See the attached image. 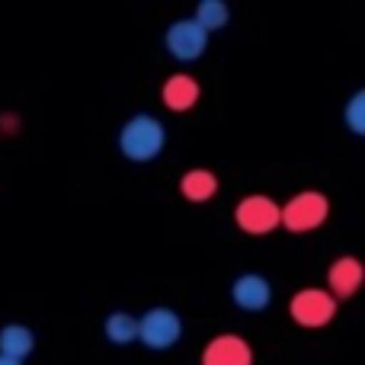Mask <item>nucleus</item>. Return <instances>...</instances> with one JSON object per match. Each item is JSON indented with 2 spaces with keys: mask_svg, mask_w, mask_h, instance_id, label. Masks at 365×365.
<instances>
[{
  "mask_svg": "<svg viewBox=\"0 0 365 365\" xmlns=\"http://www.w3.org/2000/svg\"><path fill=\"white\" fill-rule=\"evenodd\" d=\"M167 148V125L151 113H135L119 128V151L132 164H151Z\"/></svg>",
  "mask_w": 365,
  "mask_h": 365,
  "instance_id": "1",
  "label": "nucleus"
},
{
  "mask_svg": "<svg viewBox=\"0 0 365 365\" xmlns=\"http://www.w3.org/2000/svg\"><path fill=\"white\" fill-rule=\"evenodd\" d=\"M330 218V199L317 189H302L289 202H282V221L279 227L292 234H311Z\"/></svg>",
  "mask_w": 365,
  "mask_h": 365,
  "instance_id": "2",
  "label": "nucleus"
},
{
  "mask_svg": "<svg viewBox=\"0 0 365 365\" xmlns=\"http://www.w3.org/2000/svg\"><path fill=\"white\" fill-rule=\"evenodd\" d=\"M234 221L244 234L250 237H266L279 227L282 221V202H276L272 195H263V192H250L237 202L234 208Z\"/></svg>",
  "mask_w": 365,
  "mask_h": 365,
  "instance_id": "3",
  "label": "nucleus"
},
{
  "mask_svg": "<svg viewBox=\"0 0 365 365\" xmlns=\"http://www.w3.org/2000/svg\"><path fill=\"white\" fill-rule=\"evenodd\" d=\"M138 340L148 349H158V353L173 349L182 340V317L173 308H167V304L148 308L138 317Z\"/></svg>",
  "mask_w": 365,
  "mask_h": 365,
  "instance_id": "4",
  "label": "nucleus"
},
{
  "mask_svg": "<svg viewBox=\"0 0 365 365\" xmlns=\"http://www.w3.org/2000/svg\"><path fill=\"white\" fill-rule=\"evenodd\" d=\"M336 308H340V304L330 298V292L317 289V285H311V289H298L295 295H292V302H289L292 321H295L298 327H304V330L327 327V324L336 317Z\"/></svg>",
  "mask_w": 365,
  "mask_h": 365,
  "instance_id": "5",
  "label": "nucleus"
},
{
  "mask_svg": "<svg viewBox=\"0 0 365 365\" xmlns=\"http://www.w3.org/2000/svg\"><path fill=\"white\" fill-rule=\"evenodd\" d=\"M164 45L177 61H199L208 48V32L195 23L192 16H182V19H173L164 32Z\"/></svg>",
  "mask_w": 365,
  "mask_h": 365,
  "instance_id": "6",
  "label": "nucleus"
},
{
  "mask_svg": "<svg viewBox=\"0 0 365 365\" xmlns=\"http://www.w3.org/2000/svg\"><path fill=\"white\" fill-rule=\"evenodd\" d=\"M231 302L247 314H259L272 304V282L263 272H240L231 282Z\"/></svg>",
  "mask_w": 365,
  "mask_h": 365,
  "instance_id": "7",
  "label": "nucleus"
},
{
  "mask_svg": "<svg viewBox=\"0 0 365 365\" xmlns=\"http://www.w3.org/2000/svg\"><path fill=\"white\" fill-rule=\"evenodd\" d=\"M199 365H253V346L237 334H218L202 346Z\"/></svg>",
  "mask_w": 365,
  "mask_h": 365,
  "instance_id": "8",
  "label": "nucleus"
},
{
  "mask_svg": "<svg viewBox=\"0 0 365 365\" xmlns=\"http://www.w3.org/2000/svg\"><path fill=\"white\" fill-rule=\"evenodd\" d=\"M362 279H365V269H362L359 257H349L346 253V257H336L334 263L327 266V285H324V289H327L330 298L340 304L362 289Z\"/></svg>",
  "mask_w": 365,
  "mask_h": 365,
  "instance_id": "9",
  "label": "nucleus"
},
{
  "mask_svg": "<svg viewBox=\"0 0 365 365\" xmlns=\"http://www.w3.org/2000/svg\"><path fill=\"white\" fill-rule=\"evenodd\" d=\"M199 96H202L199 81H195L192 74H186V71L170 74L164 81V87H160V100H164V106L170 109V113H189V109H195Z\"/></svg>",
  "mask_w": 365,
  "mask_h": 365,
  "instance_id": "10",
  "label": "nucleus"
},
{
  "mask_svg": "<svg viewBox=\"0 0 365 365\" xmlns=\"http://www.w3.org/2000/svg\"><path fill=\"white\" fill-rule=\"evenodd\" d=\"M36 353V334L26 324H4L0 327V356L13 362H26L29 356Z\"/></svg>",
  "mask_w": 365,
  "mask_h": 365,
  "instance_id": "11",
  "label": "nucleus"
},
{
  "mask_svg": "<svg viewBox=\"0 0 365 365\" xmlns=\"http://www.w3.org/2000/svg\"><path fill=\"white\" fill-rule=\"evenodd\" d=\"M180 195L189 202H208L218 195V173L208 167H192L180 177Z\"/></svg>",
  "mask_w": 365,
  "mask_h": 365,
  "instance_id": "12",
  "label": "nucleus"
},
{
  "mask_svg": "<svg viewBox=\"0 0 365 365\" xmlns=\"http://www.w3.org/2000/svg\"><path fill=\"white\" fill-rule=\"evenodd\" d=\"M103 336L115 346H128V343L138 340V317L128 314V311H113L103 321Z\"/></svg>",
  "mask_w": 365,
  "mask_h": 365,
  "instance_id": "13",
  "label": "nucleus"
},
{
  "mask_svg": "<svg viewBox=\"0 0 365 365\" xmlns=\"http://www.w3.org/2000/svg\"><path fill=\"white\" fill-rule=\"evenodd\" d=\"M192 19L212 36V32H221L227 23H231V6H227L225 0H199Z\"/></svg>",
  "mask_w": 365,
  "mask_h": 365,
  "instance_id": "14",
  "label": "nucleus"
},
{
  "mask_svg": "<svg viewBox=\"0 0 365 365\" xmlns=\"http://www.w3.org/2000/svg\"><path fill=\"white\" fill-rule=\"evenodd\" d=\"M343 122L349 125L353 135H365V90H356L349 96L346 109H343Z\"/></svg>",
  "mask_w": 365,
  "mask_h": 365,
  "instance_id": "15",
  "label": "nucleus"
},
{
  "mask_svg": "<svg viewBox=\"0 0 365 365\" xmlns=\"http://www.w3.org/2000/svg\"><path fill=\"white\" fill-rule=\"evenodd\" d=\"M0 365H26V362H13V359H4V356H0Z\"/></svg>",
  "mask_w": 365,
  "mask_h": 365,
  "instance_id": "16",
  "label": "nucleus"
}]
</instances>
